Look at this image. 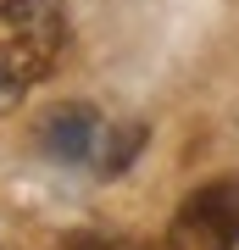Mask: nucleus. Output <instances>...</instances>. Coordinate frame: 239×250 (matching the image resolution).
I'll return each mask as SVG.
<instances>
[{
	"instance_id": "1",
	"label": "nucleus",
	"mask_w": 239,
	"mask_h": 250,
	"mask_svg": "<svg viewBox=\"0 0 239 250\" xmlns=\"http://www.w3.org/2000/svg\"><path fill=\"white\" fill-rule=\"evenodd\" d=\"M67 17L56 0H0V117L17 111L28 89L56 67Z\"/></svg>"
},
{
	"instance_id": "2",
	"label": "nucleus",
	"mask_w": 239,
	"mask_h": 250,
	"mask_svg": "<svg viewBox=\"0 0 239 250\" xmlns=\"http://www.w3.org/2000/svg\"><path fill=\"white\" fill-rule=\"evenodd\" d=\"M178 239L195 250H234L239 245V172L200 184L195 195L178 206Z\"/></svg>"
},
{
	"instance_id": "3",
	"label": "nucleus",
	"mask_w": 239,
	"mask_h": 250,
	"mask_svg": "<svg viewBox=\"0 0 239 250\" xmlns=\"http://www.w3.org/2000/svg\"><path fill=\"white\" fill-rule=\"evenodd\" d=\"M100 134H106V128H100V111L84 106V100H62V106H50L39 117V145L56 161H89Z\"/></svg>"
},
{
	"instance_id": "4",
	"label": "nucleus",
	"mask_w": 239,
	"mask_h": 250,
	"mask_svg": "<svg viewBox=\"0 0 239 250\" xmlns=\"http://www.w3.org/2000/svg\"><path fill=\"white\" fill-rule=\"evenodd\" d=\"M139 145H145V128H139V123L111 128V134H100V145H95V167L106 172V178H117V172L139 156Z\"/></svg>"
}]
</instances>
